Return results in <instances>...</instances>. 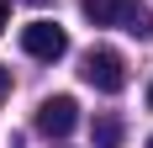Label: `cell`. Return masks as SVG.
<instances>
[{"instance_id":"8992f818","label":"cell","mask_w":153,"mask_h":148,"mask_svg":"<svg viewBox=\"0 0 153 148\" xmlns=\"http://www.w3.org/2000/svg\"><path fill=\"white\" fill-rule=\"evenodd\" d=\"M5 27H11V0H0V37H5Z\"/></svg>"},{"instance_id":"277c9868","label":"cell","mask_w":153,"mask_h":148,"mask_svg":"<svg viewBox=\"0 0 153 148\" xmlns=\"http://www.w3.org/2000/svg\"><path fill=\"white\" fill-rule=\"evenodd\" d=\"M74 122H79L74 95H48V101L37 106V132H42V138H69Z\"/></svg>"},{"instance_id":"6da1fadb","label":"cell","mask_w":153,"mask_h":148,"mask_svg":"<svg viewBox=\"0 0 153 148\" xmlns=\"http://www.w3.org/2000/svg\"><path fill=\"white\" fill-rule=\"evenodd\" d=\"M79 11L90 16L95 27H122L132 37H148V5L143 0H79Z\"/></svg>"},{"instance_id":"9c48e42d","label":"cell","mask_w":153,"mask_h":148,"mask_svg":"<svg viewBox=\"0 0 153 148\" xmlns=\"http://www.w3.org/2000/svg\"><path fill=\"white\" fill-rule=\"evenodd\" d=\"M32 5H48V0H32Z\"/></svg>"},{"instance_id":"30bf717a","label":"cell","mask_w":153,"mask_h":148,"mask_svg":"<svg viewBox=\"0 0 153 148\" xmlns=\"http://www.w3.org/2000/svg\"><path fill=\"white\" fill-rule=\"evenodd\" d=\"M148 148H153V138H148Z\"/></svg>"},{"instance_id":"52a82bcc","label":"cell","mask_w":153,"mask_h":148,"mask_svg":"<svg viewBox=\"0 0 153 148\" xmlns=\"http://www.w3.org/2000/svg\"><path fill=\"white\" fill-rule=\"evenodd\" d=\"M0 95H11V69L0 64Z\"/></svg>"},{"instance_id":"7a4b0ae2","label":"cell","mask_w":153,"mask_h":148,"mask_svg":"<svg viewBox=\"0 0 153 148\" xmlns=\"http://www.w3.org/2000/svg\"><path fill=\"white\" fill-rule=\"evenodd\" d=\"M79 74H85V85L100 90V95H122L127 90V64H122V53H111V48H90Z\"/></svg>"},{"instance_id":"3957f363","label":"cell","mask_w":153,"mask_h":148,"mask_svg":"<svg viewBox=\"0 0 153 148\" xmlns=\"http://www.w3.org/2000/svg\"><path fill=\"white\" fill-rule=\"evenodd\" d=\"M21 48L32 58H42V64H58L69 53V32L58 21H32V27H21Z\"/></svg>"},{"instance_id":"ba28073f","label":"cell","mask_w":153,"mask_h":148,"mask_svg":"<svg viewBox=\"0 0 153 148\" xmlns=\"http://www.w3.org/2000/svg\"><path fill=\"white\" fill-rule=\"evenodd\" d=\"M148 106H153V85H148Z\"/></svg>"},{"instance_id":"5b68a950","label":"cell","mask_w":153,"mask_h":148,"mask_svg":"<svg viewBox=\"0 0 153 148\" xmlns=\"http://www.w3.org/2000/svg\"><path fill=\"white\" fill-rule=\"evenodd\" d=\"M95 143H100V148H116V143H122V122L100 117V122H95Z\"/></svg>"}]
</instances>
